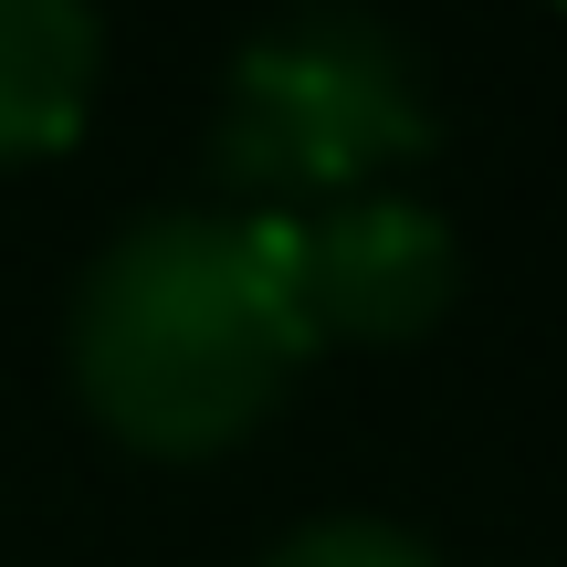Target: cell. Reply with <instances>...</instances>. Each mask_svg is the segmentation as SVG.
Listing matches in <instances>:
<instances>
[{
    "instance_id": "6da1fadb",
    "label": "cell",
    "mask_w": 567,
    "mask_h": 567,
    "mask_svg": "<svg viewBox=\"0 0 567 567\" xmlns=\"http://www.w3.org/2000/svg\"><path fill=\"white\" fill-rule=\"evenodd\" d=\"M316 358L264 210H147L84 264L63 316L74 400L147 463H210Z\"/></svg>"
},
{
    "instance_id": "7a4b0ae2",
    "label": "cell",
    "mask_w": 567,
    "mask_h": 567,
    "mask_svg": "<svg viewBox=\"0 0 567 567\" xmlns=\"http://www.w3.org/2000/svg\"><path fill=\"white\" fill-rule=\"evenodd\" d=\"M442 137L410 42L368 0H295L231 53L210 105V179L231 210H326Z\"/></svg>"
},
{
    "instance_id": "3957f363",
    "label": "cell",
    "mask_w": 567,
    "mask_h": 567,
    "mask_svg": "<svg viewBox=\"0 0 567 567\" xmlns=\"http://www.w3.org/2000/svg\"><path fill=\"white\" fill-rule=\"evenodd\" d=\"M274 264L316 347H400L431 337L463 295V243L410 189H358L326 210H264Z\"/></svg>"
},
{
    "instance_id": "277c9868",
    "label": "cell",
    "mask_w": 567,
    "mask_h": 567,
    "mask_svg": "<svg viewBox=\"0 0 567 567\" xmlns=\"http://www.w3.org/2000/svg\"><path fill=\"white\" fill-rule=\"evenodd\" d=\"M95 74H105L95 0H0V168L74 147Z\"/></svg>"
},
{
    "instance_id": "5b68a950",
    "label": "cell",
    "mask_w": 567,
    "mask_h": 567,
    "mask_svg": "<svg viewBox=\"0 0 567 567\" xmlns=\"http://www.w3.org/2000/svg\"><path fill=\"white\" fill-rule=\"evenodd\" d=\"M264 567H442L410 526H389V515H316V526L274 536Z\"/></svg>"
},
{
    "instance_id": "8992f818",
    "label": "cell",
    "mask_w": 567,
    "mask_h": 567,
    "mask_svg": "<svg viewBox=\"0 0 567 567\" xmlns=\"http://www.w3.org/2000/svg\"><path fill=\"white\" fill-rule=\"evenodd\" d=\"M557 11H567V0H557Z\"/></svg>"
}]
</instances>
